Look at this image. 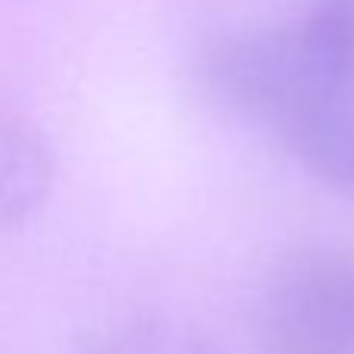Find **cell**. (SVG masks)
<instances>
[{
	"label": "cell",
	"instance_id": "obj_1",
	"mask_svg": "<svg viewBox=\"0 0 354 354\" xmlns=\"http://www.w3.org/2000/svg\"><path fill=\"white\" fill-rule=\"evenodd\" d=\"M214 91L267 122L320 182L354 201V22L335 10L223 41Z\"/></svg>",
	"mask_w": 354,
	"mask_h": 354
},
{
	"label": "cell",
	"instance_id": "obj_2",
	"mask_svg": "<svg viewBox=\"0 0 354 354\" xmlns=\"http://www.w3.org/2000/svg\"><path fill=\"white\" fill-rule=\"evenodd\" d=\"M267 354H354V254L304 251L270 279L261 308Z\"/></svg>",
	"mask_w": 354,
	"mask_h": 354
},
{
	"label": "cell",
	"instance_id": "obj_3",
	"mask_svg": "<svg viewBox=\"0 0 354 354\" xmlns=\"http://www.w3.org/2000/svg\"><path fill=\"white\" fill-rule=\"evenodd\" d=\"M54 188V154L28 120L0 110V232L28 223Z\"/></svg>",
	"mask_w": 354,
	"mask_h": 354
},
{
	"label": "cell",
	"instance_id": "obj_4",
	"mask_svg": "<svg viewBox=\"0 0 354 354\" xmlns=\"http://www.w3.org/2000/svg\"><path fill=\"white\" fill-rule=\"evenodd\" d=\"M85 354H216V348L201 335L169 333L160 323H129L94 333L85 342Z\"/></svg>",
	"mask_w": 354,
	"mask_h": 354
},
{
	"label": "cell",
	"instance_id": "obj_5",
	"mask_svg": "<svg viewBox=\"0 0 354 354\" xmlns=\"http://www.w3.org/2000/svg\"><path fill=\"white\" fill-rule=\"evenodd\" d=\"M323 7L335 10V13L348 16V19H351V22H354V0H323Z\"/></svg>",
	"mask_w": 354,
	"mask_h": 354
}]
</instances>
